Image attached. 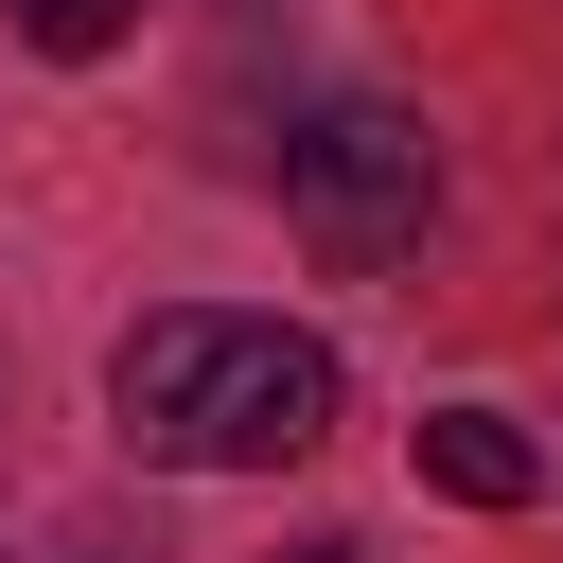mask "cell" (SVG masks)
Segmentation results:
<instances>
[{"label": "cell", "mask_w": 563, "mask_h": 563, "mask_svg": "<svg viewBox=\"0 0 563 563\" xmlns=\"http://www.w3.org/2000/svg\"><path fill=\"white\" fill-rule=\"evenodd\" d=\"M422 475H440L457 510H528V493H545L528 422H493V405H440V422H422Z\"/></svg>", "instance_id": "cell-3"}, {"label": "cell", "mask_w": 563, "mask_h": 563, "mask_svg": "<svg viewBox=\"0 0 563 563\" xmlns=\"http://www.w3.org/2000/svg\"><path fill=\"white\" fill-rule=\"evenodd\" d=\"M106 405H123V457H158V475H282L334 440V352L299 317L176 299L106 352Z\"/></svg>", "instance_id": "cell-1"}, {"label": "cell", "mask_w": 563, "mask_h": 563, "mask_svg": "<svg viewBox=\"0 0 563 563\" xmlns=\"http://www.w3.org/2000/svg\"><path fill=\"white\" fill-rule=\"evenodd\" d=\"M0 18H18V35H35V53H70V70H88V53H123V35H141V0H0Z\"/></svg>", "instance_id": "cell-4"}, {"label": "cell", "mask_w": 563, "mask_h": 563, "mask_svg": "<svg viewBox=\"0 0 563 563\" xmlns=\"http://www.w3.org/2000/svg\"><path fill=\"white\" fill-rule=\"evenodd\" d=\"M282 211H299L317 264H405V246L440 229V141H422L405 106H317V123L282 141Z\"/></svg>", "instance_id": "cell-2"}, {"label": "cell", "mask_w": 563, "mask_h": 563, "mask_svg": "<svg viewBox=\"0 0 563 563\" xmlns=\"http://www.w3.org/2000/svg\"><path fill=\"white\" fill-rule=\"evenodd\" d=\"M282 563H369V545H334V528H317V545H282Z\"/></svg>", "instance_id": "cell-5"}]
</instances>
